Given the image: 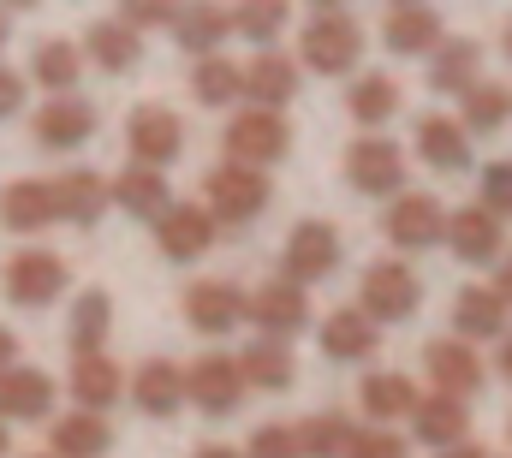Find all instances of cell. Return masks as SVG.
<instances>
[{"instance_id":"obj_56","label":"cell","mask_w":512,"mask_h":458,"mask_svg":"<svg viewBox=\"0 0 512 458\" xmlns=\"http://www.w3.org/2000/svg\"><path fill=\"white\" fill-rule=\"evenodd\" d=\"M12 453V435H6V423H0V458Z\"/></svg>"},{"instance_id":"obj_42","label":"cell","mask_w":512,"mask_h":458,"mask_svg":"<svg viewBox=\"0 0 512 458\" xmlns=\"http://www.w3.org/2000/svg\"><path fill=\"white\" fill-rule=\"evenodd\" d=\"M477 203L495 215V221H512V161H489L483 179H477Z\"/></svg>"},{"instance_id":"obj_48","label":"cell","mask_w":512,"mask_h":458,"mask_svg":"<svg viewBox=\"0 0 512 458\" xmlns=\"http://www.w3.org/2000/svg\"><path fill=\"white\" fill-rule=\"evenodd\" d=\"M495 292L507 298V310H512V256H501V274H495Z\"/></svg>"},{"instance_id":"obj_11","label":"cell","mask_w":512,"mask_h":458,"mask_svg":"<svg viewBox=\"0 0 512 458\" xmlns=\"http://www.w3.org/2000/svg\"><path fill=\"white\" fill-rule=\"evenodd\" d=\"M387 244L405 250V256L447 244V209H441L429 191H399V197L387 203Z\"/></svg>"},{"instance_id":"obj_54","label":"cell","mask_w":512,"mask_h":458,"mask_svg":"<svg viewBox=\"0 0 512 458\" xmlns=\"http://www.w3.org/2000/svg\"><path fill=\"white\" fill-rule=\"evenodd\" d=\"M6 12H30V6H42V0H0Z\"/></svg>"},{"instance_id":"obj_21","label":"cell","mask_w":512,"mask_h":458,"mask_svg":"<svg viewBox=\"0 0 512 458\" xmlns=\"http://www.w3.org/2000/svg\"><path fill=\"white\" fill-rule=\"evenodd\" d=\"M382 42H387V54L429 60V54L447 42V30H441V12H435V6H393V12L382 18Z\"/></svg>"},{"instance_id":"obj_12","label":"cell","mask_w":512,"mask_h":458,"mask_svg":"<svg viewBox=\"0 0 512 458\" xmlns=\"http://www.w3.org/2000/svg\"><path fill=\"white\" fill-rule=\"evenodd\" d=\"M96 125H102V114L84 96H54V102H42L36 119H30V131H36L42 149H84L96 137Z\"/></svg>"},{"instance_id":"obj_30","label":"cell","mask_w":512,"mask_h":458,"mask_svg":"<svg viewBox=\"0 0 512 458\" xmlns=\"http://www.w3.org/2000/svg\"><path fill=\"white\" fill-rule=\"evenodd\" d=\"M483 72V48L471 36H447L435 54H429V90L435 96H465Z\"/></svg>"},{"instance_id":"obj_51","label":"cell","mask_w":512,"mask_h":458,"mask_svg":"<svg viewBox=\"0 0 512 458\" xmlns=\"http://www.w3.org/2000/svg\"><path fill=\"white\" fill-rule=\"evenodd\" d=\"M501 375H507V381H512V334H507V340H501Z\"/></svg>"},{"instance_id":"obj_29","label":"cell","mask_w":512,"mask_h":458,"mask_svg":"<svg viewBox=\"0 0 512 458\" xmlns=\"http://www.w3.org/2000/svg\"><path fill=\"white\" fill-rule=\"evenodd\" d=\"M108 191H114V203L137 215V221H161L167 209H173V185H167V173H155V167H126L120 179H108Z\"/></svg>"},{"instance_id":"obj_59","label":"cell","mask_w":512,"mask_h":458,"mask_svg":"<svg viewBox=\"0 0 512 458\" xmlns=\"http://www.w3.org/2000/svg\"><path fill=\"white\" fill-rule=\"evenodd\" d=\"M507 435H512V423H507Z\"/></svg>"},{"instance_id":"obj_19","label":"cell","mask_w":512,"mask_h":458,"mask_svg":"<svg viewBox=\"0 0 512 458\" xmlns=\"http://www.w3.org/2000/svg\"><path fill=\"white\" fill-rule=\"evenodd\" d=\"M54 375L48 369H30V363H18V369H6L0 375V423H42L48 411H54Z\"/></svg>"},{"instance_id":"obj_27","label":"cell","mask_w":512,"mask_h":458,"mask_svg":"<svg viewBox=\"0 0 512 458\" xmlns=\"http://www.w3.org/2000/svg\"><path fill=\"white\" fill-rule=\"evenodd\" d=\"M411 137H417V155H423L435 173H465V167H471V131H465L459 119L423 114Z\"/></svg>"},{"instance_id":"obj_28","label":"cell","mask_w":512,"mask_h":458,"mask_svg":"<svg viewBox=\"0 0 512 458\" xmlns=\"http://www.w3.org/2000/svg\"><path fill=\"white\" fill-rule=\"evenodd\" d=\"M316 345H322V357H334V363H364V357H376L382 328H376L364 310H334V316L316 328Z\"/></svg>"},{"instance_id":"obj_1","label":"cell","mask_w":512,"mask_h":458,"mask_svg":"<svg viewBox=\"0 0 512 458\" xmlns=\"http://www.w3.org/2000/svg\"><path fill=\"white\" fill-rule=\"evenodd\" d=\"M304 72H322V78H346L358 72L364 60V24L352 12H316L298 36V54H292Z\"/></svg>"},{"instance_id":"obj_4","label":"cell","mask_w":512,"mask_h":458,"mask_svg":"<svg viewBox=\"0 0 512 458\" xmlns=\"http://www.w3.org/2000/svg\"><path fill=\"white\" fill-rule=\"evenodd\" d=\"M227 161H239V167H274V161H286V149H292V125L286 114H268V108H245V114L227 119Z\"/></svg>"},{"instance_id":"obj_18","label":"cell","mask_w":512,"mask_h":458,"mask_svg":"<svg viewBox=\"0 0 512 458\" xmlns=\"http://www.w3.org/2000/svg\"><path fill=\"white\" fill-rule=\"evenodd\" d=\"M167 30H173L179 54H197V60L203 54H221V42L233 36V6H221V0H185Z\"/></svg>"},{"instance_id":"obj_40","label":"cell","mask_w":512,"mask_h":458,"mask_svg":"<svg viewBox=\"0 0 512 458\" xmlns=\"http://www.w3.org/2000/svg\"><path fill=\"white\" fill-rule=\"evenodd\" d=\"M352 435H358V423H352L346 411H316V417L298 423V447H304V458H346L352 453Z\"/></svg>"},{"instance_id":"obj_7","label":"cell","mask_w":512,"mask_h":458,"mask_svg":"<svg viewBox=\"0 0 512 458\" xmlns=\"http://www.w3.org/2000/svg\"><path fill=\"white\" fill-rule=\"evenodd\" d=\"M417 304H423V286H417V274H411L405 262H370V268H364L358 310H364L376 328H387V322H411Z\"/></svg>"},{"instance_id":"obj_47","label":"cell","mask_w":512,"mask_h":458,"mask_svg":"<svg viewBox=\"0 0 512 458\" xmlns=\"http://www.w3.org/2000/svg\"><path fill=\"white\" fill-rule=\"evenodd\" d=\"M6 369H18V334L12 328H0V375Z\"/></svg>"},{"instance_id":"obj_2","label":"cell","mask_w":512,"mask_h":458,"mask_svg":"<svg viewBox=\"0 0 512 458\" xmlns=\"http://www.w3.org/2000/svg\"><path fill=\"white\" fill-rule=\"evenodd\" d=\"M268 173L262 167H239V161H221L209 179H203V209L215 215V227H251L256 215L268 209Z\"/></svg>"},{"instance_id":"obj_5","label":"cell","mask_w":512,"mask_h":458,"mask_svg":"<svg viewBox=\"0 0 512 458\" xmlns=\"http://www.w3.org/2000/svg\"><path fill=\"white\" fill-rule=\"evenodd\" d=\"M126 149H131V167H155V173H167V167L185 155V119L173 114V108H161V102L131 108Z\"/></svg>"},{"instance_id":"obj_20","label":"cell","mask_w":512,"mask_h":458,"mask_svg":"<svg viewBox=\"0 0 512 458\" xmlns=\"http://www.w3.org/2000/svg\"><path fill=\"white\" fill-rule=\"evenodd\" d=\"M298 84H304V66H298L292 54L262 48L251 66H245V102H251V108H268V114H280V108L298 96Z\"/></svg>"},{"instance_id":"obj_43","label":"cell","mask_w":512,"mask_h":458,"mask_svg":"<svg viewBox=\"0 0 512 458\" xmlns=\"http://www.w3.org/2000/svg\"><path fill=\"white\" fill-rule=\"evenodd\" d=\"M114 6H120V24H131V30L143 36V30H161V24H173L185 0H114Z\"/></svg>"},{"instance_id":"obj_16","label":"cell","mask_w":512,"mask_h":458,"mask_svg":"<svg viewBox=\"0 0 512 458\" xmlns=\"http://www.w3.org/2000/svg\"><path fill=\"white\" fill-rule=\"evenodd\" d=\"M423 369H429V387L447 393V399H465V393L483 387V357L465 340H429L423 345Z\"/></svg>"},{"instance_id":"obj_10","label":"cell","mask_w":512,"mask_h":458,"mask_svg":"<svg viewBox=\"0 0 512 458\" xmlns=\"http://www.w3.org/2000/svg\"><path fill=\"white\" fill-rule=\"evenodd\" d=\"M245 322L262 328V340H292L310 328V292L292 286V280H262L256 292H245Z\"/></svg>"},{"instance_id":"obj_44","label":"cell","mask_w":512,"mask_h":458,"mask_svg":"<svg viewBox=\"0 0 512 458\" xmlns=\"http://www.w3.org/2000/svg\"><path fill=\"white\" fill-rule=\"evenodd\" d=\"M245 458H304L298 429H292V423H262L251 435V447H245Z\"/></svg>"},{"instance_id":"obj_41","label":"cell","mask_w":512,"mask_h":458,"mask_svg":"<svg viewBox=\"0 0 512 458\" xmlns=\"http://www.w3.org/2000/svg\"><path fill=\"white\" fill-rule=\"evenodd\" d=\"M286 24H292V0H239L233 6V30L256 48H274Z\"/></svg>"},{"instance_id":"obj_13","label":"cell","mask_w":512,"mask_h":458,"mask_svg":"<svg viewBox=\"0 0 512 458\" xmlns=\"http://www.w3.org/2000/svg\"><path fill=\"white\" fill-rule=\"evenodd\" d=\"M501 244H507V221H495L483 203H465V209L447 215V250L459 262H471V268L501 262Z\"/></svg>"},{"instance_id":"obj_15","label":"cell","mask_w":512,"mask_h":458,"mask_svg":"<svg viewBox=\"0 0 512 458\" xmlns=\"http://www.w3.org/2000/svg\"><path fill=\"white\" fill-rule=\"evenodd\" d=\"M108 209H114V191H108V179L96 167H72V173L54 179V215L66 227H96Z\"/></svg>"},{"instance_id":"obj_39","label":"cell","mask_w":512,"mask_h":458,"mask_svg":"<svg viewBox=\"0 0 512 458\" xmlns=\"http://www.w3.org/2000/svg\"><path fill=\"white\" fill-rule=\"evenodd\" d=\"M512 119V90L507 84H471L465 96H459V125L471 131V137H489V131H501Z\"/></svg>"},{"instance_id":"obj_6","label":"cell","mask_w":512,"mask_h":458,"mask_svg":"<svg viewBox=\"0 0 512 458\" xmlns=\"http://www.w3.org/2000/svg\"><path fill=\"white\" fill-rule=\"evenodd\" d=\"M346 185L358 197H399L405 191V149L382 131H364L346 149Z\"/></svg>"},{"instance_id":"obj_35","label":"cell","mask_w":512,"mask_h":458,"mask_svg":"<svg viewBox=\"0 0 512 458\" xmlns=\"http://www.w3.org/2000/svg\"><path fill=\"white\" fill-rule=\"evenodd\" d=\"M84 54L102 66V72H131L137 60H143V36L120 24V18H96L90 30H84Z\"/></svg>"},{"instance_id":"obj_46","label":"cell","mask_w":512,"mask_h":458,"mask_svg":"<svg viewBox=\"0 0 512 458\" xmlns=\"http://www.w3.org/2000/svg\"><path fill=\"white\" fill-rule=\"evenodd\" d=\"M18 102H24V78H18L12 66H0V119L18 114Z\"/></svg>"},{"instance_id":"obj_32","label":"cell","mask_w":512,"mask_h":458,"mask_svg":"<svg viewBox=\"0 0 512 458\" xmlns=\"http://www.w3.org/2000/svg\"><path fill=\"white\" fill-rule=\"evenodd\" d=\"M239 375L256 393H286L298 381V357L286 351V340H251L239 351Z\"/></svg>"},{"instance_id":"obj_34","label":"cell","mask_w":512,"mask_h":458,"mask_svg":"<svg viewBox=\"0 0 512 458\" xmlns=\"http://www.w3.org/2000/svg\"><path fill=\"white\" fill-rule=\"evenodd\" d=\"M30 78H36L48 96H72V90H78V78H84V48H78V42H66V36L36 42V54H30Z\"/></svg>"},{"instance_id":"obj_17","label":"cell","mask_w":512,"mask_h":458,"mask_svg":"<svg viewBox=\"0 0 512 458\" xmlns=\"http://www.w3.org/2000/svg\"><path fill=\"white\" fill-rule=\"evenodd\" d=\"M155 244L167 262H197L209 244H215V215L203 203H173L161 221H155Z\"/></svg>"},{"instance_id":"obj_50","label":"cell","mask_w":512,"mask_h":458,"mask_svg":"<svg viewBox=\"0 0 512 458\" xmlns=\"http://www.w3.org/2000/svg\"><path fill=\"white\" fill-rule=\"evenodd\" d=\"M197 458H245L239 447H221V441H209V447H197Z\"/></svg>"},{"instance_id":"obj_8","label":"cell","mask_w":512,"mask_h":458,"mask_svg":"<svg viewBox=\"0 0 512 458\" xmlns=\"http://www.w3.org/2000/svg\"><path fill=\"white\" fill-rule=\"evenodd\" d=\"M245 375H239V357L227 351H203L191 369H185V405H197L203 417H233L245 405Z\"/></svg>"},{"instance_id":"obj_33","label":"cell","mask_w":512,"mask_h":458,"mask_svg":"<svg viewBox=\"0 0 512 458\" xmlns=\"http://www.w3.org/2000/svg\"><path fill=\"white\" fill-rule=\"evenodd\" d=\"M358 405H364L370 429H387V423L411 417V405H417V387H411L405 375H393V369H376V375H364V381H358Z\"/></svg>"},{"instance_id":"obj_3","label":"cell","mask_w":512,"mask_h":458,"mask_svg":"<svg viewBox=\"0 0 512 458\" xmlns=\"http://www.w3.org/2000/svg\"><path fill=\"white\" fill-rule=\"evenodd\" d=\"M340 256H346L340 227H328V221H298V227L286 232V244H280V280L316 286V280H328V274L340 268Z\"/></svg>"},{"instance_id":"obj_58","label":"cell","mask_w":512,"mask_h":458,"mask_svg":"<svg viewBox=\"0 0 512 458\" xmlns=\"http://www.w3.org/2000/svg\"><path fill=\"white\" fill-rule=\"evenodd\" d=\"M30 458H54V453H30Z\"/></svg>"},{"instance_id":"obj_49","label":"cell","mask_w":512,"mask_h":458,"mask_svg":"<svg viewBox=\"0 0 512 458\" xmlns=\"http://www.w3.org/2000/svg\"><path fill=\"white\" fill-rule=\"evenodd\" d=\"M435 458H489L477 441H459V447H447V453H435Z\"/></svg>"},{"instance_id":"obj_52","label":"cell","mask_w":512,"mask_h":458,"mask_svg":"<svg viewBox=\"0 0 512 458\" xmlns=\"http://www.w3.org/2000/svg\"><path fill=\"white\" fill-rule=\"evenodd\" d=\"M6 36H12V12L0 6V48H6Z\"/></svg>"},{"instance_id":"obj_9","label":"cell","mask_w":512,"mask_h":458,"mask_svg":"<svg viewBox=\"0 0 512 458\" xmlns=\"http://www.w3.org/2000/svg\"><path fill=\"white\" fill-rule=\"evenodd\" d=\"M66 280H72V268H66V256H54V250H18V256H6V268H0L6 298L24 304V310L54 304V298L66 292Z\"/></svg>"},{"instance_id":"obj_53","label":"cell","mask_w":512,"mask_h":458,"mask_svg":"<svg viewBox=\"0 0 512 458\" xmlns=\"http://www.w3.org/2000/svg\"><path fill=\"white\" fill-rule=\"evenodd\" d=\"M316 12H346V0H310Z\"/></svg>"},{"instance_id":"obj_36","label":"cell","mask_w":512,"mask_h":458,"mask_svg":"<svg viewBox=\"0 0 512 458\" xmlns=\"http://www.w3.org/2000/svg\"><path fill=\"white\" fill-rule=\"evenodd\" d=\"M346 114L358 119L364 131L387 125V119L399 114V84H393L387 72H358V78H352V90H346Z\"/></svg>"},{"instance_id":"obj_45","label":"cell","mask_w":512,"mask_h":458,"mask_svg":"<svg viewBox=\"0 0 512 458\" xmlns=\"http://www.w3.org/2000/svg\"><path fill=\"white\" fill-rule=\"evenodd\" d=\"M346 458H411V441L405 435H387V429H358Z\"/></svg>"},{"instance_id":"obj_14","label":"cell","mask_w":512,"mask_h":458,"mask_svg":"<svg viewBox=\"0 0 512 458\" xmlns=\"http://www.w3.org/2000/svg\"><path fill=\"white\" fill-rule=\"evenodd\" d=\"M185 322L197 334L221 340V334H233L245 322V292L233 280H197V286H185Z\"/></svg>"},{"instance_id":"obj_26","label":"cell","mask_w":512,"mask_h":458,"mask_svg":"<svg viewBox=\"0 0 512 458\" xmlns=\"http://www.w3.org/2000/svg\"><path fill=\"white\" fill-rule=\"evenodd\" d=\"M54 215V179H12L0 191V227L6 232H48Z\"/></svg>"},{"instance_id":"obj_31","label":"cell","mask_w":512,"mask_h":458,"mask_svg":"<svg viewBox=\"0 0 512 458\" xmlns=\"http://www.w3.org/2000/svg\"><path fill=\"white\" fill-rule=\"evenodd\" d=\"M108 447H114V429L96 411H66L48 429V453L54 458H108Z\"/></svg>"},{"instance_id":"obj_38","label":"cell","mask_w":512,"mask_h":458,"mask_svg":"<svg viewBox=\"0 0 512 458\" xmlns=\"http://www.w3.org/2000/svg\"><path fill=\"white\" fill-rule=\"evenodd\" d=\"M108 334H114V298L90 286V292L72 304L66 340H72V351H78V357H90V351H102V345H108Z\"/></svg>"},{"instance_id":"obj_37","label":"cell","mask_w":512,"mask_h":458,"mask_svg":"<svg viewBox=\"0 0 512 458\" xmlns=\"http://www.w3.org/2000/svg\"><path fill=\"white\" fill-rule=\"evenodd\" d=\"M191 96H197L203 108H233V102L245 96V66H233L227 54H203V60L191 66Z\"/></svg>"},{"instance_id":"obj_24","label":"cell","mask_w":512,"mask_h":458,"mask_svg":"<svg viewBox=\"0 0 512 458\" xmlns=\"http://www.w3.org/2000/svg\"><path fill=\"white\" fill-rule=\"evenodd\" d=\"M453 340H507V298L495 286H465L453 298Z\"/></svg>"},{"instance_id":"obj_55","label":"cell","mask_w":512,"mask_h":458,"mask_svg":"<svg viewBox=\"0 0 512 458\" xmlns=\"http://www.w3.org/2000/svg\"><path fill=\"white\" fill-rule=\"evenodd\" d=\"M501 48H507V60H512V18H507V30H501Z\"/></svg>"},{"instance_id":"obj_23","label":"cell","mask_w":512,"mask_h":458,"mask_svg":"<svg viewBox=\"0 0 512 458\" xmlns=\"http://www.w3.org/2000/svg\"><path fill=\"white\" fill-rule=\"evenodd\" d=\"M126 393L143 417H173V411H185V369L167 357H149V363H137Z\"/></svg>"},{"instance_id":"obj_25","label":"cell","mask_w":512,"mask_h":458,"mask_svg":"<svg viewBox=\"0 0 512 458\" xmlns=\"http://www.w3.org/2000/svg\"><path fill=\"white\" fill-rule=\"evenodd\" d=\"M66 393L78 399V411H96V417H102V411L126 393V369H120L108 351H90V357H78V363H72Z\"/></svg>"},{"instance_id":"obj_57","label":"cell","mask_w":512,"mask_h":458,"mask_svg":"<svg viewBox=\"0 0 512 458\" xmlns=\"http://www.w3.org/2000/svg\"><path fill=\"white\" fill-rule=\"evenodd\" d=\"M393 6H423V0H393Z\"/></svg>"},{"instance_id":"obj_22","label":"cell","mask_w":512,"mask_h":458,"mask_svg":"<svg viewBox=\"0 0 512 458\" xmlns=\"http://www.w3.org/2000/svg\"><path fill=\"white\" fill-rule=\"evenodd\" d=\"M411 435H417L423 447H435V453H447V447L471 441V411H465V399L423 393V399L411 405Z\"/></svg>"}]
</instances>
